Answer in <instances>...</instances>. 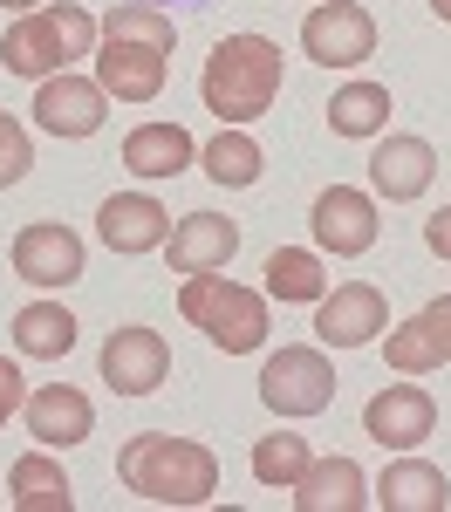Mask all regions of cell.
Listing matches in <instances>:
<instances>
[{
    "label": "cell",
    "mask_w": 451,
    "mask_h": 512,
    "mask_svg": "<svg viewBox=\"0 0 451 512\" xmlns=\"http://www.w3.org/2000/svg\"><path fill=\"white\" fill-rule=\"evenodd\" d=\"M96 233H103L110 253L137 260V253H158L164 239H171V212L151 192H117V198L96 205Z\"/></svg>",
    "instance_id": "obj_15"
},
{
    "label": "cell",
    "mask_w": 451,
    "mask_h": 512,
    "mask_svg": "<svg viewBox=\"0 0 451 512\" xmlns=\"http://www.w3.org/2000/svg\"><path fill=\"white\" fill-rule=\"evenodd\" d=\"M431 14H438V21H445V28H451V0H431Z\"/></svg>",
    "instance_id": "obj_32"
},
{
    "label": "cell",
    "mask_w": 451,
    "mask_h": 512,
    "mask_svg": "<svg viewBox=\"0 0 451 512\" xmlns=\"http://www.w3.org/2000/svg\"><path fill=\"white\" fill-rule=\"evenodd\" d=\"M260 274H267V294H274V301H322V294H328L322 260L301 253V246H274Z\"/></svg>",
    "instance_id": "obj_26"
},
{
    "label": "cell",
    "mask_w": 451,
    "mask_h": 512,
    "mask_svg": "<svg viewBox=\"0 0 451 512\" xmlns=\"http://www.w3.org/2000/svg\"><path fill=\"white\" fill-rule=\"evenodd\" d=\"M28 164H35V144H28V130H21V123L0 110V192H7V185H21V178H28Z\"/></svg>",
    "instance_id": "obj_29"
},
{
    "label": "cell",
    "mask_w": 451,
    "mask_h": 512,
    "mask_svg": "<svg viewBox=\"0 0 451 512\" xmlns=\"http://www.w3.org/2000/svg\"><path fill=\"white\" fill-rule=\"evenodd\" d=\"M82 267H89V253H82V239L69 226L35 219V226L14 233V274L28 287H69V280H82Z\"/></svg>",
    "instance_id": "obj_14"
},
{
    "label": "cell",
    "mask_w": 451,
    "mask_h": 512,
    "mask_svg": "<svg viewBox=\"0 0 451 512\" xmlns=\"http://www.w3.org/2000/svg\"><path fill=\"white\" fill-rule=\"evenodd\" d=\"M151 7H158V0H151Z\"/></svg>",
    "instance_id": "obj_34"
},
{
    "label": "cell",
    "mask_w": 451,
    "mask_h": 512,
    "mask_svg": "<svg viewBox=\"0 0 451 512\" xmlns=\"http://www.w3.org/2000/svg\"><path fill=\"white\" fill-rule=\"evenodd\" d=\"M383 362H390L397 376H431V369H445L451 362V294H438V301H424L410 321H397V328L383 335Z\"/></svg>",
    "instance_id": "obj_11"
},
{
    "label": "cell",
    "mask_w": 451,
    "mask_h": 512,
    "mask_svg": "<svg viewBox=\"0 0 451 512\" xmlns=\"http://www.w3.org/2000/svg\"><path fill=\"white\" fill-rule=\"evenodd\" d=\"M308 226H315V246L335 253V260H356L376 246V198L356 192V185H328L308 205Z\"/></svg>",
    "instance_id": "obj_8"
},
{
    "label": "cell",
    "mask_w": 451,
    "mask_h": 512,
    "mask_svg": "<svg viewBox=\"0 0 451 512\" xmlns=\"http://www.w3.org/2000/svg\"><path fill=\"white\" fill-rule=\"evenodd\" d=\"M21 417H28V437L48 444V451H69V444H82V437L96 431V410H89V396L76 383H41V390H28Z\"/></svg>",
    "instance_id": "obj_16"
},
{
    "label": "cell",
    "mask_w": 451,
    "mask_h": 512,
    "mask_svg": "<svg viewBox=\"0 0 451 512\" xmlns=\"http://www.w3.org/2000/svg\"><path fill=\"white\" fill-rule=\"evenodd\" d=\"M96 35H103V21L89 7H76V0H41V7H28L0 35V69L7 76H28V82H48V76H62V69H76L82 55H96Z\"/></svg>",
    "instance_id": "obj_3"
},
{
    "label": "cell",
    "mask_w": 451,
    "mask_h": 512,
    "mask_svg": "<svg viewBox=\"0 0 451 512\" xmlns=\"http://www.w3.org/2000/svg\"><path fill=\"white\" fill-rule=\"evenodd\" d=\"M301 55L308 62H322V69H356L376 55V14L356 7V0H322V7H308V21H301Z\"/></svg>",
    "instance_id": "obj_7"
},
{
    "label": "cell",
    "mask_w": 451,
    "mask_h": 512,
    "mask_svg": "<svg viewBox=\"0 0 451 512\" xmlns=\"http://www.w3.org/2000/svg\"><path fill=\"white\" fill-rule=\"evenodd\" d=\"M103 117H110V96H103V82L76 76V69H62V76H48L35 89V123L48 130V137H96L103 130Z\"/></svg>",
    "instance_id": "obj_10"
},
{
    "label": "cell",
    "mask_w": 451,
    "mask_h": 512,
    "mask_svg": "<svg viewBox=\"0 0 451 512\" xmlns=\"http://www.w3.org/2000/svg\"><path fill=\"white\" fill-rule=\"evenodd\" d=\"M363 431L383 451H417L424 437L438 431V403H431V390H417V383H390V390H376L363 403Z\"/></svg>",
    "instance_id": "obj_12"
},
{
    "label": "cell",
    "mask_w": 451,
    "mask_h": 512,
    "mask_svg": "<svg viewBox=\"0 0 451 512\" xmlns=\"http://www.w3.org/2000/svg\"><path fill=\"white\" fill-rule=\"evenodd\" d=\"M260 403L274 410V417H322L328 403H335V369H328L322 349H308V342H287V349L267 355V369H260Z\"/></svg>",
    "instance_id": "obj_5"
},
{
    "label": "cell",
    "mask_w": 451,
    "mask_h": 512,
    "mask_svg": "<svg viewBox=\"0 0 451 512\" xmlns=\"http://www.w3.org/2000/svg\"><path fill=\"white\" fill-rule=\"evenodd\" d=\"M390 328V301L369 287V280H342L335 294L315 301V335H322V349H363Z\"/></svg>",
    "instance_id": "obj_9"
},
{
    "label": "cell",
    "mask_w": 451,
    "mask_h": 512,
    "mask_svg": "<svg viewBox=\"0 0 451 512\" xmlns=\"http://www.w3.org/2000/svg\"><path fill=\"white\" fill-rule=\"evenodd\" d=\"M7 506L14 512H69L76 506V485L48 458V444L28 451V458H14V472H7Z\"/></svg>",
    "instance_id": "obj_22"
},
{
    "label": "cell",
    "mask_w": 451,
    "mask_h": 512,
    "mask_svg": "<svg viewBox=\"0 0 451 512\" xmlns=\"http://www.w3.org/2000/svg\"><path fill=\"white\" fill-rule=\"evenodd\" d=\"M192 164H199V144H192L185 123H137V130L123 137V171L144 178V185L178 178V171H192Z\"/></svg>",
    "instance_id": "obj_18"
},
{
    "label": "cell",
    "mask_w": 451,
    "mask_h": 512,
    "mask_svg": "<svg viewBox=\"0 0 451 512\" xmlns=\"http://www.w3.org/2000/svg\"><path fill=\"white\" fill-rule=\"evenodd\" d=\"M164 253H171V274H212L240 253V226L219 219V212H185L164 239Z\"/></svg>",
    "instance_id": "obj_19"
},
{
    "label": "cell",
    "mask_w": 451,
    "mask_h": 512,
    "mask_svg": "<svg viewBox=\"0 0 451 512\" xmlns=\"http://www.w3.org/2000/svg\"><path fill=\"white\" fill-rule=\"evenodd\" d=\"M369 506L376 512H445L451 506V485L438 465H424V458H390V472L369 485Z\"/></svg>",
    "instance_id": "obj_21"
},
{
    "label": "cell",
    "mask_w": 451,
    "mask_h": 512,
    "mask_svg": "<svg viewBox=\"0 0 451 512\" xmlns=\"http://www.w3.org/2000/svg\"><path fill=\"white\" fill-rule=\"evenodd\" d=\"M14 349L28 355V362H62V355L76 349V315L62 301H28L14 315Z\"/></svg>",
    "instance_id": "obj_23"
},
{
    "label": "cell",
    "mask_w": 451,
    "mask_h": 512,
    "mask_svg": "<svg viewBox=\"0 0 451 512\" xmlns=\"http://www.w3.org/2000/svg\"><path fill=\"white\" fill-rule=\"evenodd\" d=\"M328 130L335 137H383L390 130V89L383 82H342L328 103Z\"/></svg>",
    "instance_id": "obj_25"
},
{
    "label": "cell",
    "mask_w": 451,
    "mask_h": 512,
    "mask_svg": "<svg viewBox=\"0 0 451 512\" xmlns=\"http://www.w3.org/2000/svg\"><path fill=\"white\" fill-rule=\"evenodd\" d=\"M103 35H144V41H158V48H171L178 28H171V14L151 7V0H117V7L103 14Z\"/></svg>",
    "instance_id": "obj_28"
},
{
    "label": "cell",
    "mask_w": 451,
    "mask_h": 512,
    "mask_svg": "<svg viewBox=\"0 0 451 512\" xmlns=\"http://www.w3.org/2000/svg\"><path fill=\"white\" fill-rule=\"evenodd\" d=\"M117 478L151 499V506H205L219 492V458L199 437H171V431H137L117 451Z\"/></svg>",
    "instance_id": "obj_1"
},
{
    "label": "cell",
    "mask_w": 451,
    "mask_h": 512,
    "mask_svg": "<svg viewBox=\"0 0 451 512\" xmlns=\"http://www.w3.org/2000/svg\"><path fill=\"white\" fill-rule=\"evenodd\" d=\"M308 458H315V451H308V437L274 431V437H260V444H253V478H260L267 492H287L294 478L308 472Z\"/></svg>",
    "instance_id": "obj_27"
},
{
    "label": "cell",
    "mask_w": 451,
    "mask_h": 512,
    "mask_svg": "<svg viewBox=\"0 0 451 512\" xmlns=\"http://www.w3.org/2000/svg\"><path fill=\"white\" fill-rule=\"evenodd\" d=\"M281 82H287V62H281V48L267 35H226L212 55H205V76H199V96H205V110L219 123H253V117H267L274 110V96H281Z\"/></svg>",
    "instance_id": "obj_2"
},
{
    "label": "cell",
    "mask_w": 451,
    "mask_h": 512,
    "mask_svg": "<svg viewBox=\"0 0 451 512\" xmlns=\"http://www.w3.org/2000/svg\"><path fill=\"white\" fill-rule=\"evenodd\" d=\"M431 178H438V151H431L424 137H383L376 158H369V192L390 198V205L424 198V192H431Z\"/></svg>",
    "instance_id": "obj_17"
},
{
    "label": "cell",
    "mask_w": 451,
    "mask_h": 512,
    "mask_svg": "<svg viewBox=\"0 0 451 512\" xmlns=\"http://www.w3.org/2000/svg\"><path fill=\"white\" fill-rule=\"evenodd\" d=\"M287 492H294V512H363L369 506V478L356 458H308V472Z\"/></svg>",
    "instance_id": "obj_20"
},
{
    "label": "cell",
    "mask_w": 451,
    "mask_h": 512,
    "mask_svg": "<svg viewBox=\"0 0 451 512\" xmlns=\"http://www.w3.org/2000/svg\"><path fill=\"white\" fill-rule=\"evenodd\" d=\"M0 7H14V14H28V7H41V0H0Z\"/></svg>",
    "instance_id": "obj_33"
},
{
    "label": "cell",
    "mask_w": 451,
    "mask_h": 512,
    "mask_svg": "<svg viewBox=\"0 0 451 512\" xmlns=\"http://www.w3.org/2000/svg\"><path fill=\"white\" fill-rule=\"evenodd\" d=\"M178 315L226 355H253L260 342H267V301H260L253 287H240V280H226V267L185 274V287H178Z\"/></svg>",
    "instance_id": "obj_4"
},
{
    "label": "cell",
    "mask_w": 451,
    "mask_h": 512,
    "mask_svg": "<svg viewBox=\"0 0 451 512\" xmlns=\"http://www.w3.org/2000/svg\"><path fill=\"white\" fill-rule=\"evenodd\" d=\"M171 76V48L144 35H103L96 41V82L110 103H158Z\"/></svg>",
    "instance_id": "obj_6"
},
{
    "label": "cell",
    "mask_w": 451,
    "mask_h": 512,
    "mask_svg": "<svg viewBox=\"0 0 451 512\" xmlns=\"http://www.w3.org/2000/svg\"><path fill=\"white\" fill-rule=\"evenodd\" d=\"M171 376V349H164L158 328H110V342H103V383L117 396H151Z\"/></svg>",
    "instance_id": "obj_13"
},
{
    "label": "cell",
    "mask_w": 451,
    "mask_h": 512,
    "mask_svg": "<svg viewBox=\"0 0 451 512\" xmlns=\"http://www.w3.org/2000/svg\"><path fill=\"white\" fill-rule=\"evenodd\" d=\"M199 164H205V178L212 185H226V192H246V185H260V171H267V151L246 137L240 123H219V137L199 151Z\"/></svg>",
    "instance_id": "obj_24"
},
{
    "label": "cell",
    "mask_w": 451,
    "mask_h": 512,
    "mask_svg": "<svg viewBox=\"0 0 451 512\" xmlns=\"http://www.w3.org/2000/svg\"><path fill=\"white\" fill-rule=\"evenodd\" d=\"M21 403H28V376H21V369L0 355V431H7V417H14Z\"/></svg>",
    "instance_id": "obj_30"
},
{
    "label": "cell",
    "mask_w": 451,
    "mask_h": 512,
    "mask_svg": "<svg viewBox=\"0 0 451 512\" xmlns=\"http://www.w3.org/2000/svg\"><path fill=\"white\" fill-rule=\"evenodd\" d=\"M424 246H431L438 260H451V205H445V212H431V219H424Z\"/></svg>",
    "instance_id": "obj_31"
}]
</instances>
